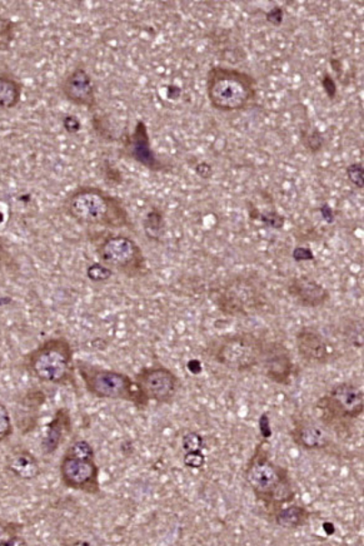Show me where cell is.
Returning a JSON list of instances; mask_svg holds the SVG:
<instances>
[{
	"label": "cell",
	"mask_w": 364,
	"mask_h": 546,
	"mask_svg": "<svg viewBox=\"0 0 364 546\" xmlns=\"http://www.w3.org/2000/svg\"><path fill=\"white\" fill-rule=\"evenodd\" d=\"M267 443L264 439L254 449L244 470V479L258 501L263 502L266 511L273 515L296 499V489L288 470L271 459Z\"/></svg>",
	"instance_id": "cell-1"
},
{
	"label": "cell",
	"mask_w": 364,
	"mask_h": 546,
	"mask_svg": "<svg viewBox=\"0 0 364 546\" xmlns=\"http://www.w3.org/2000/svg\"><path fill=\"white\" fill-rule=\"evenodd\" d=\"M64 208L73 220L89 226L127 228L132 226L131 217L123 202L101 188L79 187L69 194Z\"/></svg>",
	"instance_id": "cell-2"
},
{
	"label": "cell",
	"mask_w": 364,
	"mask_h": 546,
	"mask_svg": "<svg viewBox=\"0 0 364 546\" xmlns=\"http://www.w3.org/2000/svg\"><path fill=\"white\" fill-rule=\"evenodd\" d=\"M205 88L212 107L223 114L246 111L257 102L256 78L240 69L212 67Z\"/></svg>",
	"instance_id": "cell-3"
},
{
	"label": "cell",
	"mask_w": 364,
	"mask_h": 546,
	"mask_svg": "<svg viewBox=\"0 0 364 546\" xmlns=\"http://www.w3.org/2000/svg\"><path fill=\"white\" fill-rule=\"evenodd\" d=\"M77 370L85 389L91 395L98 399L123 400L133 403L138 409H147L149 405L147 397L127 373L104 369L82 361L77 363Z\"/></svg>",
	"instance_id": "cell-4"
},
{
	"label": "cell",
	"mask_w": 364,
	"mask_h": 546,
	"mask_svg": "<svg viewBox=\"0 0 364 546\" xmlns=\"http://www.w3.org/2000/svg\"><path fill=\"white\" fill-rule=\"evenodd\" d=\"M320 420L336 432H347L350 423L359 418L364 410V392L352 382H340L332 387L316 403Z\"/></svg>",
	"instance_id": "cell-5"
},
{
	"label": "cell",
	"mask_w": 364,
	"mask_h": 546,
	"mask_svg": "<svg viewBox=\"0 0 364 546\" xmlns=\"http://www.w3.org/2000/svg\"><path fill=\"white\" fill-rule=\"evenodd\" d=\"M29 372L43 382L65 383L73 373V350L63 337L46 340L26 360Z\"/></svg>",
	"instance_id": "cell-6"
},
{
	"label": "cell",
	"mask_w": 364,
	"mask_h": 546,
	"mask_svg": "<svg viewBox=\"0 0 364 546\" xmlns=\"http://www.w3.org/2000/svg\"><path fill=\"white\" fill-rule=\"evenodd\" d=\"M266 341L251 333L221 337L212 349V356L231 372H248L261 365Z\"/></svg>",
	"instance_id": "cell-7"
},
{
	"label": "cell",
	"mask_w": 364,
	"mask_h": 546,
	"mask_svg": "<svg viewBox=\"0 0 364 546\" xmlns=\"http://www.w3.org/2000/svg\"><path fill=\"white\" fill-rule=\"evenodd\" d=\"M63 484L89 495L101 494L99 468L94 450L85 440H78L69 446L61 462Z\"/></svg>",
	"instance_id": "cell-8"
},
{
	"label": "cell",
	"mask_w": 364,
	"mask_h": 546,
	"mask_svg": "<svg viewBox=\"0 0 364 546\" xmlns=\"http://www.w3.org/2000/svg\"><path fill=\"white\" fill-rule=\"evenodd\" d=\"M97 253L103 264L129 279L147 276L149 268L143 250L133 238L111 234L98 244Z\"/></svg>",
	"instance_id": "cell-9"
},
{
	"label": "cell",
	"mask_w": 364,
	"mask_h": 546,
	"mask_svg": "<svg viewBox=\"0 0 364 546\" xmlns=\"http://www.w3.org/2000/svg\"><path fill=\"white\" fill-rule=\"evenodd\" d=\"M135 383L148 402L171 405L181 390L180 377L164 366L143 367L135 375Z\"/></svg>",
	"instance_id": "cell-10"
},
{
	"label": "cell",
	"mask_w": 364,
	"mask_h": 546,
	"mask_svg": "<svg viewBox=\"0 0 364 546\" xmlns=\"http://www.w3.org/2000/svg\"><path fill=\"white\" fill-rule=\"evenodd\" d=\"M263 375L277 385H290L293 375V360L290 350L280 341L266 342L262 361H261Z\"/></svg>",
	"instance_id": "cell-11"
},
{
	"label": "cell",
	"mask_w": 364,
	"mask_h": 546,
	"mask_svg": "<svg viewBox=\"0 0 364 546\" xmlns=\"http://www.w3.org/2000/svg\"><path fill=\"white\" fill-rule=\"evenodd\" d=\"M298 353L310 365H329L336 360V353L330 349L329 340L316 327L304 326L296 335Z\"/></svg>",
	"instance_id": "cell-12"
},
{
	"label": "cell",
	"mask_w": 364,
	"mask_h": 546,
	"mask_svg": "<svg viewBox=\"0 0 364 546\" xmlns=\"http://www.w3.org/2000/svg\"><path fill=\"white\" fill-rule=\"evenodd\" d=\"M61 89L65 99L78 107L88 108L92 111L98 105L94 83H93L87 69L82 65H78L65 75Z\"/></svg>",
	"instance_id": "cell-13"
},
{
	"label": "cell",
	"mask_w": 364,
	"mask_h": 546,
	"mask_svg": "<svg viewBox=\"0 0 364 546\" xmlns=\"http://www.w3.org/2000/svg\"><path fill=\"white\" fill-rule=\"evenodd\" d=\"M124 151L129 157L152 172H163L167 165L158 160L154 151L152 150L151 137H149L148 127L144 121L139 119L135 124L133 134L125 137L123 141Z\"/></svg>",
	"instance_id": "cell-14"
},
{
	"label": "cell",
	"mask_w": 364,
	"mask_h": 546,
	"mask_svg": "<svg viewBox=\"0 0 364 546\" xmlns=\"http://www.w3.org/2000/svg\"><path fill=\"white\" fill-rule=\"evenodd\" d=\"M287 291L298 304L307 309H319L330 300V291L310 276L293 277L288 283Z\"/></svg>",
	"instance_id": "cell-15"
},
{
	"label": "cell",
	"mask_w": 364,
	"mask_h": 546,
	"mask_svg": "<svg viewBox=\"0 0 364 546\" xmlns=\"http://www.w3.org/2000/svg\"><path fill=\"white\" fill-rule=\"evenodd\" d=\"M290 436L298 448L306 452H320L330 445L329 435L320 426L307 419L296 420Z\"/></svg>",
	"instance_id": "cell-16"
},
{
	"label": "cell",
	"mask_w": 364,
	"mask_h": 546,
	"mask_svg": "<svg viewBox=\"0 0 364 546\" xmlns=\"http://www.w3.org/2000/svg\"><path fill=\"white\" fill-rule=\"evenodd\" d=\"M72 429L71 415H69L67 410L62 409L55 413V418L49 423L48 429H46L45 438L43 440V450L46 455H51L55 450L59 448L64 436L67 435Z\"/></svg>",
	"instance_id": "cell-17"
},
{
	"label": "cell",
	"mask_w": 364,
	"mask_h": 546,
	"mask_svg": "<svg viewBox=\"0 0 364 546\" xmlns=\"http://www.w3.org/2000/svg\"><path fill=\"white\" fill-rule=\"evenodd\" d=\"M6 466L13 475L25 480L35 479L41 474L38 460L23 449L11 452L6 460Z\"/></svg>",
	"instance_id": "cell-18"
},
{
	"label": "cell",
	"mask_w": 364,
	"mask_h": 546,
	"mask_svg": "<svg viewBox=\"0 0 364 546\" xmlns=\"http://www.w3.org/2000/svg\"><path fill=\"white\" fill-rule=\"evenodd\" d=\"M312 512L302 505L290 504L278 509L273 514L274 522L287 531L303 528L310 524Z\"/></svg>",
	"instance_id": "cell-19"
},
{
	"label": "cell",
	"mask_w": 364,
	"mask_h": 546,
	"mask_svg": "<svg viewBox=\"0 0 364 546\" xmlns=\"http://www.w3.org/2000/svg\"><path fill=\"white\" fill-rule=\"evenodd\" d=\"M23 84L11 74H0V109H13L21 104Z\"/></svg>",
	"instance_id": "cell-20"
},
{
	"label": "cell",
	"mask_w": 364,
	"mask_h": 546,
	"mask_svg": "<svg viewBox=\"0 0 364 546\" xmlns=\"http://www.w3.org/2000/svg\"><path fill=\"white\" fill-rule=\"evenodd\" d=\"M142 226H143V231L145 237L148 238L149 241H153V243H162V238H163L165 233V217L163 211L158 207H152L151 210L144 214L143 221H142Z\"/></svg>",
	"instance_id": "cell-21"
},
{
	"label": "cell",
	"mask_w": 364,
	"mask_h": 546,
	"mask_svg": "<svg viewBox=\"0 0 364 546\" xmlns=\"http://www.w3.org/2000/svg\"><path fill=\"white\" fill-rule=\"evenodd\" d=\"M300 141H302L303 147L310 154H319L324 147V142H326L319 129L310 127L300 131Z\"/></svg>",
	"instance_id": "cell-22"
},
{
	"label": "cell",
	"mask_w": 364,
	"mask_h": 546,
	"mask_svg": "<svg viewBox=\"0 0 364 546\" xmlns=\"http://www.w3.org/2000/svg\"><path fill=\"white\" fill-rule=\"evenodd\" d=\"M23 529L22 525L15 522L0 521V545H11V541L18 536Z\"/></svg>",
	"instance_id": "cell-23"
},
{
	"label": "cell",
	"mask_w": 364,
	"mask_h": 546,
	"mask_svg": "<svg viewBox=\"0 0 364 546\" xmlns=\"http://www.w3.org/2000/svg\"><path fill=\"white\" fill-rule=\"evenodd\" d=\"M87 274L89 280H92L93 283H104V281L111 279L113 271L105 266V264L97 263L88 267Z\"/></svg>",
	"instance_id": "cell-24"
},
{
	"label": "cell",
	"mask_w": 364,
	"mask_h": 546,
	"mask_svg": "<svg viewBox=\"0 0 364 546\" xmlns=\"http://www.w3.org/2000/svg\"><path fill=\"white\" fill-rule=\"evenodd\" d=\"M203 448L204 439L198 432H188L182 438V449L184 452H201Z\"/></svg>",
	"instance_id": "cell-25"
},
{
	"label": "cell",
	"mask_w": 364,
	"mask_h": 546,
	"mask_svg": "<svg viewBox=\"0 0 364 546\" xmlns=\"http://www.w3.org/2000/svg\"><path fill=\"white\" fill-rule=\"evenodd\" d=\"M13 433L11 413L2 402H0V442H5Z\"/></svg>",
	"instance_id": "cell-26"
},
{
	"label": "cell",
	"mask_w": 364,
	"mask_h": 546,
	"mask_svg": "<svg viewBox=\"0 0 364 546\" xmlns=\"http://www.w3.org/2000/svg\"><path fill=\"white\" fill-rule=\"evenodd\" d=\"M347 178L353 186L357 188L364 187V168L362 164H352L347 167Z\"/></svg>",
	"instance_id": "cell-27"
},
{
	"label": "cell",
	"mask_w": 364,
	"mask_h": 546,
	"mask_svg": "<svg viewBox=\"0 0 364 546\" xmlns=\"http://www.w3.org/2000/svg\"><path fill=\"white\" fill-rule=\"evenodd\" d=\"M16 25L15 22L6 21L0 25V48H6L15 35Z\"/></svg>",
	"instance_id": "cell-28"
},
{
	"label": "cell",
	"mask_w": 364,
	"mask_h": 546,
	"mask_svg": "<svg viewBox=\"0 0 364 546\" xmlns=\"http://www.w3.org/2000/svg\"><path fill=\"white\" fill-rule=\"evenodd\" d=\"M184 465L191 469H201L205 464L204 453L201 452H185Z\"/></svg>",
	"instance_id": "cell-29"
},
{
	"label": "cell",
	"mask_w": 364,
	"mask_h": 546,
	"mask_svg": "<svg viewBox=\"0 0 364 546\" xmlns=\"http://www.w3.org/2000/svg\"><path fill=\"white\" fill-rule=\"evenodd\" d=\"M320 84H322V88L324 94H326L327 97L330 99V101H334L337 97V84L332 78V75L326 73L323 75V78L320 79Z\"/></svg>",
	"instance_id": "cell-30"
},
{
	"label": "cell",
	"mask_w": 364,
	"mask_h": 546,
	"mask_svg": "<svg viewBox=\"0 0 364 546\" xmlns=\"http://www.w3.org/2000/svg\"><path fill=\"white\" fill-rule=\"evenodd\" d=\"M63 127L65 128V131L68 132V134H78L79 131H81L82 128V124L81 121H79L78 117H75V115H72V114H68L65 115L64 118H63Z\"/></svg>",
	"instance_id": "cell-31"
},
{
	"label": "cell",
	"mask_w": 364,
	"mask_h": 546,
	"mask_svg": "<svg viewBox=\"0 0 364 546\" xmlns=\"http://www.w3.org/2000/svg\"><path fill=\"white\" fill-rule=\"evenodd\" d=\"M284 12L280 6H274L272 11H270L266 15L267 22L274 26H280L283 23Z\"/></svg>",
	"instance_id": "cell-32"
},
{
	"label": "cell",
	"mask_w": 364,
	"mask_h": 546,
	"mask_svg": "<svg viewBox=\"0 0 364 546\" xmlns=\"http://www.w3.org/2000/svg\"><path fill=\"white\" fill-rule=\"evenodd\" d=\"M260 428L264 439L267 440L268 438H271V436H272V429H271L270 419H268L267 413H264L262 418H261Z\"/></svg>",
	"instance_id": "cell-33"
},
{
	"label": "cell",
	"mask_w": 364,
	"mask_h": 546,
	"mask_svg": "<svg viewBox=\"0 0 364 546\" xmlns=\"http://www.w3.org/2000/svg\"><path fill=\"white\" fill-rule=\"evenodd\" d=\"M195 174L201 175L202 178H210L212 175V167L203 162V164H200L195 167Z\"/></svg>",
	"instance_id": "cell-34"
},
{
	"label": "cell",
	"mask_w": 364,
	"mask_h": 546,
	"mask_svg": "<svg viewBox=\"0 0 364 546\" xmlns=\"http://www.w3.org/2000/svg\"><path fill=\"white\" fill-rule=\"evenodd\" d=\"M330 67H332V71L337 73V74H340L342 73V63L339 61V59L332 58L330 61Z\"/></svg>",
	"instance_id": "cell-35"
}]
</instances>
